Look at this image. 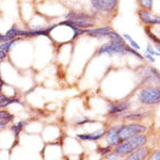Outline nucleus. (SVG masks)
I'll list each match as a JSON object with an SVG mask.
<instances>
[{"instance_id":"f257e3e1","label":"nucleus","mask_w":160,"mask_h":160,"mask_svg":"<svg viewBox=\"0 0 160 160\" xmlns=\"http://www.w3.org/2000/svg\"><path fill=\"white\" fill-rule=\"evenodd\" d=\"M146 143H148V136L142 133V135L131 137L127 140L123 141L122 143H120L113 148V153L117 155L118 158H123L125 156H128L132 152L137 151L138 148L146 145Z\"/></svg>"},{"instance_id":"f03ea898","label":"nucleus","mask_w":160,"mask_h":160,"mask_svg":"<svg viewBox=\"0 0 160 160\" xmlns=\"http://www.w3.org/2000/svg\"><path fill=\"white\" fill-rule=\"evenodd\" d=\"M138 102L144 106L160 104V86H148L138 92Z\"/></svg>"},{"instance_id":"7ed1b4c3","label":"nucleus","mask_w":160,"mask_h":160,"mask_svg":"<svg viewBox=\"0 0 160 160\" xmlns=\"http://www.w3.org/2000/svg\"><path fill=\"white\" fill-rule=\"evenodd\" d=\"M146 131H148V127L142 125V124L128 123V124H124V125H120L118 133L120 142L122 143L123 141L127 140V139L131 138V137L142 135V133H145Z\"/></svg>"},{"instance_id":"20e7f679","label":"nucleus","mask_w":160,"mask_h":160,"mask_svg":"<svg viewBox=\"0 0 160 160\" xmlns=\"http://www.w3.org/2000/svg\"><path fill=\"white\" fill-rule=\"evenodd\" d=\"M142 83L148 86H160V72L152 66H144L139 71Z\"/></svg>"},{"instance_id":"39448f33","label":"nucleus","mask_w":160,"mask_h":160,"mask_svg":"<svg viewBox=\"0 0 160 160\" xmlns=\"http://www.w3.org/2000/svg\"><path fill=\"white\" fill-rule=\"evenodd\" d=\"M126 44L125 41L123 42H115V41H110V42L104 44L98 50V55L107 53V55H124L125 53Z\"/></svg>"},{"instance_id":"423d86ee","label":"nucleus","mask_w":160,"mask_h":160,"mask_svg":"<svg viewBox=\"0 0 160 160\" xmlns=\"http://www.w3.org/2000/svg\"><path fill=\"white\" fill-rule=\"evenodd\" d=\"M91 3L96 11L110 13L117 9L118 0H91Z\"/></svg>"},{"instance_id":"0eeeda50","label":"nucleus","mask_w":160,"mask_h":160,"mask_svg":"<svg viewBox=\"0 0 160 160\" xmlns=\"http://www.w3.org/2000/svg\"><path fill=\"white\" fill-rule=\"evenodd\" d=\"M131 104L129 102H111L108 107V113L111 115H120L123 114L125 111L130 108Z\"/></svg>"},{"instance_id":"6e6552de","label":"nucleus","mask_w":160,"mask_h":160,"mask_svg":"<svg viewBox=\"0 0 160 160\" xmlns=\"http://www.w3.org/2000/svg\"><path fill=\"white\" fill-rule=\"evenodd\" d=\"M118 128L120 125H115V126H111L108 130H106V141H107L108 145L111 148H115L117 145L121 143L120 139H118Z\"/></svg>"},{"instance_id":"1a4fd4ad","label":"nucleus","mask_w":160,"mask_h":160,"mask_svg":"<svg viewBox=\"0 0 160 160\" xmlns=\"http://www.w3.org/2000/svg\"><path fill=\"white\" fill-rule=\"evenodd\" d=\"M139 14V18H140L142 22L145 25H160V16L158 15H153L149 13V11H146V10H139L138 11Z\"/></svg>"},{"instance_id":"9d476101","label":"nucleus","mask_w":160,"mask_h":160,"mask_svg":"<svg viewBox=\"0 0 160 160\" xmlns=\"http://www.w3.org/2000/svg\"><path fill=\"white\" fill-rule=\"evenodd\" d=\"M151 153H152L151 148H149L148 146L144 145L128 155L127 158L125 160H146Z\"/></svg>"},{"instance_id":"9b49d317","label":"nucleus","mask_w":160,"mask_h":160,"mask_svg":"<svg viewBox=\"0 0 160 160\" xmlns=\"http://www.w3.org/2000/svg\"><path fill=\"white\" fill-rule=\"evenodd\" d=\"M68 20L75 22H86V24H93V17L83 13H69L68 15Z\"/></svg>"},{"instance_id":"f8f14e48","label":"nucleus","mask_w":160,"mask_h":160,"mask_svg":"<svg viewBox=\"0 0 160 160\" xmlns=\"http://www.w3.org/2000/svg\"><path fill=\"white\" fill-rule=\"evenodd\" d=\"M105 135H106V130L99 129L91 133H79V135H77V138L82 141H97L100 140L102 137H105Z\"/></svg>"},{"instance_id":"ddd939ff","label":"nucleus","mask_w":160,"mask_h":160,"mask_svg":"<svg viewBox=\"0 0 160 160\" xmlns=\"http://www.w3.org/2000/svg\"><path fill=\"white\" fill-rule=\"evenodd\" d=\"M146 115H148V113H146L145 111H132V112H129L124 115L123 118L125 121H130V122H133V123H138L139 121L145 118Z\"/></svg>"},{"instance_id":"4468645a","label":"nucleus","mask_w":160,"mask_h":160,"mask_svg":"<svg viewBox=\"0 0 160 160\" xmlns=\"http://www.w3.org/2000/svg\"><path fill=\"white\" fill-rule=\"evenodd\" d=\"M111 31V28L110 27H102V28H94V29H91V30H84V32L88 33L89 35L91 37H94V38H106L107 33Z\"/></svg>"},{"instance_id":"2eb2a0df","label":"nucleus","mask_w":160,"mask_h":160,"mask_svg":"<svg viewBox=\"0 0 160 160\" xmlns=\"http://www.w3.org/2000/svg\"><path fill=\"white\" fill-rule=\"evenodd\" d=\"M27 124H28L27 121H20V122L16 123V124H13L10 129H11L13 135H14L15 137H18L19 133L22 132V130L24 129V127L27 125Z\"/></svg>"},{"instance_id":"dca6fc26","label":"nucleus","mask_w":160,"mask_h":160,"mask_svg":"<svg viewBox=\"0 0 160 160\" xmlns=\"http://www.w3.org/2000/svg\"><path fill=\"white\" fill-rule=\"evenodd\" d=\"M12 104H20L22 105V102H20L19 98L17 97H6L4 99H2L0 102V109H3V108H7L8 106L12 105Z\"/></svg>"},{"instance_id":"f3484780","label":"nucleus","mask_w":160,"mask_h":160,"mask_svg":"<svg viewBox=\"0 0 160 160\" xmlns=\"http://www.w3.org/2000/svg\"><path fill=\"white\" fill-rule=\"evenodd\" d=\"M138 3L143 10L151 11L153 9V0H138Z\"/></svg>"},{"instance_id":"a211bd4d","label":"nucleus","mask_w":160,"mask_h":160,"mask_svg":"<svg viewBox=\"0 0 160 160\" xmlns=\"http://www.w3.org/2000/svg\"><path fill=\"white\" fill-rule=\"evenodd\" d=\"M106 38H110V41H115V42H123L124 38L123 37H121L118 33L114 32V31H109V32L107 33V35H106Z\"/></svg>"},{"instance_id":"6ab92c4d","label":"nucleus","mask_w":160,"mask_h":160,"mask_svg":"<svg viewBox=\"0 0 160 160\" xmlns=\"http://www.w3.org/2000/svg\"><path fill=\"white\" fill-rule=\"evenodd\" d=\"M123 38H125V40H126V41H127V42H128V43H129V44H130V45H131V48H133V49H136L137 51H138V50H140V49H141L140 45H139V44H138V43H137V42H136V41H135V40H133V38H131V37H130V35H129V34H124V35H123Z\"/></svg>"},{"instance_id":"aec40b11","label":"nucleus","mask_w":160,"mask_h":160,"mask_svg":"<svg viewBox=\"0 0 160 160\" xmlns=\"http://www.w3.org/2000/svg\"><path fill=\"white\" fill-rule=\"evenodd\" d=\"M14 115L11 114L9 111L7 110H0V120H6V121H9L10 123L14 120Z\"/></svg>"},{"instance_id":"412c9836","label":"nucleus","mask_w":160,"mask_h":160,"mask_svg":"<svg viewBox=\"0 0 160 160\" xmlns=\"http://www.w3.org/2000/svg\"><path fill=\"white\" fill-rule=\"evenodd\" d=\"M125 52H128V53H130V55L135 56L137 59H139V60H144L143 56L140 55V53H139L136 49L131 48L130 46H127V45H126V47H125Z\"/></svg>"},{"instance_id":"4be33fe9","label":"nucleus","mask_w":160,"mask_h":160,"mask_svg":"<svg viewBox=\"0 0 160 160\" xmlns=\"http://www.w3.org/2000/svg\"><path fill=\"white\" fill-rule=\"evenodd\" d=\"M15 42H16V40L14 38V40H11V41H9V42H6V43H3V44H1V45H0V50L3 51V52H6V53H8V51L11 49L12 45Z\"/></svg>"},{"instance_id":"5701e85b","label":"nucleus","mask_w":160,"mask_h":160,"mask_svg":"<svg viewBox=\"0 0 160 160\" xmlns=\"http://www.w3.org/2000/svg\"><path fill=\"white\" fill-rule=\"evenodd\" d=\"M113 149H112V148L111 146H105V148H98V154L99 155H102V156H106V155H108L110 153V152H112Z\"/></svg>"},{"instance_id":"b1692460","label":"nucleus","mask_w":160,"mask_h":160,"mask_svg":"<svg viewBox=\"0 0 160 160\" xmlns=\"http://www.w3.org/2000/svg\"><path fill=\"white\" fill-rule=\"evenodd\" d=\"M146 160H160V151L152 152Z\"/></svg>"},{"instance_id":"393cba45","label":"nucleus","mask_w":160,"mask_h":160,"mask_svg":"<svg viewBox=\"0 0 160 160\" xmlns=\"http://www.w3.org/2000/svg\"><path fill=\"white\" fill-rule=\"evenodd\" d=\"M146 52L148 53V55H151V56H160V53L157 51L156 49H154L153 47H152L151 45H148V47H146Z\"/></svg>"},{"instance_id":"a878e982","label":"nucleus","mask_w":160,"mask_h":160,"mask_svg":"<svg viewBox=\"0 0 160 160\" xmlns=\"http://www.w3.org/2000/svg\"><path fill=\"white\" fill-rule=\"evenodd\" d=\"M94 122L95 121L90 120V118H81L80 121H76V124L77 125H84V124H87V123H94Z\"/></svg>"},{"instance_id":"bb28decb","label":"nucleus","mask_w":160,"mask_h":160,"mask_svg":"<svg viewBox=\"0 0 160 160\" xmlns=\"http://www.w3.org/2000/svg\"><path fill=\"white\" fill-rule=\"evenodd\" d=\"M144 57H145V58H144V59H148V60H149V61H151V62H155V61H156V59H155V58H153V56L148 55V52L145 53V56H144Z\"/></svg>"},{"instance_id":"cd10ccee","label":"nucleus","mask_w":160,"mask_h":160,"mask_svg":"<svg viewBox=\"0 0 160 160\" xmlns=\"http://www.w3.org/2000/svg\"><path fill=\"white\" fill-rule=\"evenodd\" d=\"M7 55H8V53H6V52H3V51L0 50V60H2V59L7 58Z\"/></svg>"},{"instance_id":"c85d7f7f","label":"nucleus","mask_w":160,"mask_h":160,"mask_svg":"<svg viewBox=\"0 0 160 160\" xmlns=\"http://www.w3.org/2000/svg\"><path fill=\"white\" fill-rule=\"evenodd\" d=\"M7 42V38L4 35H2V34H0V43H6Z\"/></svg>"},{"instance_id":"c756f323","label":"nucleus","mask_w":160,"mask_h":160,"mask_svg":"<svg viewBox=\"0 0 160 160\" xmlns=\"http://www.w3.org/2000/svg\"><path fill=\"white\" fill-rule=\"evenodd\" d=\"M7 97V95L6 94H3L2 92H0V102H1L2 99H4Z\"/></svg>"},{"instance_id":"7c9ffc66","label":"nucleus","mask_w":160,"mask_h":160,"mask_svg":"<svg viewBox=\"0 0 160 160\" xmlns=\"http://www.w3.org/2000/svg\"><path fill=\"white\" fill-rule=\"evenodd\" d=\"M4 86V81L2 79H0V92H1V90H2V88H3Z\"/></svg>"},{"instance_id":"2f4dec72","label":"nucleus","mask_w":160,"mask_h":160,"mask_svg":"<svg viewBox=\"0 0 160 160\" xmlns=\"http://www.w3.org/2000/svg\"><path fill=\"white\" fill-rule=\"evenodd\" d=\"M156 50L160 53V44H156Z\"/></svg>"},{"instance_id":"473e14b6","label":"nucleus","mask_w":160,"mask_h":160,"mask_svg":"<svg viewBox=\"0 0 160 160\" xmlns=\"http://www.w3.org/2000/svg\"><path fill=\"white\" fill-rule=\"evenodd\" d=\"M0 79H2V78H1V75H0Z\"/></svg>"}]
</instances>
